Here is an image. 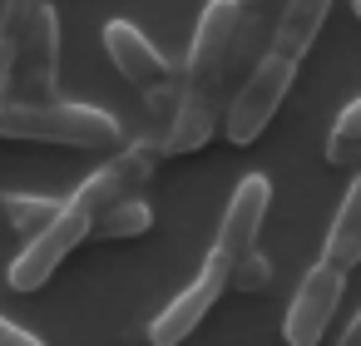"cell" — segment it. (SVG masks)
Instances as JSON below:
<instances>
[{
    "label": "cell",
    "instance_id": "obj_1",
    "mask_svg": "<svg viewBox=\"0 0 361 346\" xmlns=\"http://www.w3.org/2000/svg\"><path fill=\"white\" fill-rule=\"evenodd\" d=\"M233 40H238V0H208L198 16V30H193L188 65H183V104L159 139L164 154H198L213 139V129L223 124Z\"/></svg>",
    "mask_w": 361,
    "mask_h": 346
},
{
    "label": "cell",
    "instance_id": "obj_2",
    "mask_svg": "<svg viewBox=\"0 0 361 346\" xmlns=\"http://www.w3.org/2000/svg\"><path fill=\"white\" fill-rule=\"evenodd\" d=\"M0 139L25 144H65L90 154H114L124 144L119 119L94 104H60V99H11L0 104Z\"/></svg>",
    "mask_w": 361,
    "mask_h": 346
},
{
    "label": "cell",
    "instance_id": "obj_3",
    "mask_svg": "<svg viewBox=\"0 0 361 346\" xmlns=\"http://www.w3.org/2000/svg\"><path fill=\"white\" fill-rule=\"evenodd\" d=\"M292 80H297V65L267 50V55L243 75V85L228 94V104H223V134H228L238 149L257 144V139H262V129L277 119V109H282V99H287Z\"/></svg>",
    "mask_w": 361,
    "mask_h": 346
},
{
    "label": "cell",
    "instance_id": "obj_4",
    "mask_svg": "<svg viewBox=\"0 0 361 346\" xmlns=\"http://www.w3.org/2000/svg\"><path fill=\"white\" fill-rule=\"evenodd\" d=\"M90 213L80 208V203H60V213L40 228V233H30V242L20 247V257L11 262V287L16 292H40L55 272H60V262L90 237Z\"/></svg>",
    "mask_w": 361,
    "mask_h": 346
},
{
    "label": "cell",
    "instance_id": "obj_5",
    "mask_svg": "<svg viewBox=\"0 0 361 346\" xmlns=\"http://www.w3.org/2000/svg\"><path fill=\"white\" fill-rule=\"evenodd\" d=\"M228 272H233V262L213 247L208 262H203V272H198V277H193V282H188V287H183L159 316H154L149 341H154V346H183V341L198 331V321L213 311V302L228 292Z\"/></svg>",
    "mask_w": 361,
    "mask_h": 346
},
{
    "label": "cell",
    "instance_id": "obj_6",
    "mask_svg": "<svg viewBox=\"0 0 361 346\" xmlns=\"http://www.w3.org/2000/svg\"><path fill=\"white\" fill-rule=\"evenodd\" d=\"M159 154H164V144H154V139L119 149V154H114L90 183H80V193H75L70 203H80L90 218H99L104 208H114V203H124V198H139L144 183H149L154 168H159Z\"/></svg>",
    "mask_w": 361,
    "mask_h": 346
},
{
    "label": "cell",
    "instance_id": "obj_7",
    "mask_svg": "<svg viewBox=\"0 0 361 346\" xmlns=\"http://www.w3.org/2000/svg\"><path fill=\"white\" fill-rule=\"evenodd\" d=\"M55 80H60V20L50 6H40L20 30L11 99H55Z\"/></svg>",
    "mask_w": 361,
    "mask_h": 346
},
{
    "label": "cell",
    "instance_id": "obj_8",
    "mask_svg": "<svg viewBox=\"0 0 361 346\" xmlns=\"http://www.w3.org/2000/svg\"><path fill=\"white\" fill-rule=\"evenodd\" d=\"M341 287H346V272L331 267V262H317L307 267L292 307H287V321H282V341L287 346H317L341 307Z\"/></svg>",
    "mask_w": 361,
    "mask_h": 346
},
{
    "label": "cell",
    "instance_id": "obj_9",
    "mask_svg": "<svg viewBox=\"0 0 361 346\" xmlns=\"http://www.w3.org/2000/svg\"><path fill=\"white\" fill-rule=\"evenodd\" d=\"M267 203H272V183L262 173L243 178L238 193L228 198V213H223V228H218V252L228 262H238L243 252L257 247V233H262V218H267Z\"/></svg>",
    "mask_w": 361,
    "mask_h": 346
},
{
    "label": "cell",
    "instance_id": "obj_10",
    "mask_svg": "<svg viewBox=\"0 0 361 346\" xmlns=\"http://www.w3.org/2000/svg\"><path fill=\"white\" fill-rule=\"evenodd\" d=\"M104 50H109V65H114L129 85H139V89H154V85L169 80L164 50H159L139 25H129V20H109V25H104Z\"/></svg>",
    "mask_w": 361,
    "mask_h": 346
},
{
    "label": "cell",
    "instance_id": "obj_11",
    "mask_svg": "<svg viewBox=\"0 0 361 346\" xmlns=\"http://www.w3.org/2000/svg\"><path fill=\"white\" fill-rule=\"evenodd\" d=\"M326 11H331V0H287L277 25H272L267 50L282 55V60H292V65H302V55L317 45V35L326 25Z\"/></svg>",
    "mask_w": 361,
    "mask_h": 346
},
{
    "label": "cell",
    "instance_id": "obj_12",
    "mask_svg": "<svg viewBox=\"0 0 361 346\" xmlns=\"http://www.w3.org/2000/svg\"><path fill=\"white\" fill-rule=\"evenodd\" d=\"M282 6L287 0H238V40H233V60H228V80L247 75L267 55V40H272V25L282 16Z\"/></svg>",
    "mask_w": 361,
    "mask_h": 346
},
{
    "label": "cell",
    "instance_id": "obj_13",
    "mask_svg": "<svg viewBox=\"0 0 361 346\" xmlns=\"http://www.w3.org/2000/svg\"><path fill=\"white\" fill-rule=\"evenodd\" d=\"M322 262H331V267H341V272H351V267L361 262V173L351 178V188H346V198H341V208H336V223H331V233H326Z\"/></svg>",
    "mask_w": 361,
    "mask_h": 346
},
{
    "label": "cell",
    "instance_id": "obj_14",
    "mask_svg": "<svg viewBox=\"0 0 361 346\" xmlns=\"http://www.w3.org/2000/svg\"><path fill=\"white\" fill-rule=\"evenodd\" d=\"M149 228H154V208H149L144 198H124V203L104 208V213L90 223V233H94V237H109V242H119V237H144Z\"/></svg>",
    "mask_w": 361,
    "mask_h": 346
},
{
    "label": "cell",
    "instance_id": "obj_15",
    "mask_svg": "<svg viewBox=\"0 0 361 346\" xmlns=\"http://www.w3.org/2000/svg\"><path fill=\"white\" fill-rule=\"evenodd\" d=\"M55 213H60V203H55V198H35V193H0V218H6L11 228H20L25 237H30V233H40Z\"/></svg>",
    "mask_w": 361,
    "mask_h": 346
},
{
    "label": "cell",
    "instance_id": "obj_16",
    "mask_svg": "<svg viewBox=\"0 0 361 346\" xmlns=\"http://www.w3.org/2000/svg\"><path fill=\"white\" fill-rule=\"evenodd\" d=\"M326 163L336 168H361V99L341 109L331 139H326Z\"/></svg>",
    "mask_w": 361,
    "mask_h": 346
},
{
    "label": "cell",
    "instance_id": "obj_17",
    "mask_svg": "<svg viewBox=\"0 0 361 346\" xmlns=\"http://www.w3.org/2000/svg\"><path fill=\"white\" fill-rule=\"evenodd\" d=\"M228 287H238V292H262V287H272V262L252 247V252H243L238 262H233V272H228Z\"/></svg>",
    "mask_w": 361,
    "mask_h": 346
},
{
    "label": "cell",
    "instance_id": "obj_18",
    "mask_svg": "<svg viewBox=\"0 0 361 346\" xmlns=\"http://www.w3.org/2000/svg\"><path fill=\"white\" fill-rule=\"evenodd\" d=\"M0 346H45V341H40V336H30L25 326H16V321L0 316Z\"/></svg>",
    "mask_w": 361,
    "mask_h": 346
},
{
    "label": "cell",
    "instance_id": "obj_19",
    "mask_svg": "<svg viewBox=\"0 0 361 346\" xmlns=\"http://www.w3.org/2000/svg\"><path fill=\"white\" fill-rule=\"evenodd\" d=\"M336 346H361V311L351 316V326H346V336H341Z\"/></svg>",
    "mask_w": 361,
    "mask_h": 346
},
{
    "label": "cell",
    "instance_id": "obj_20",
    "mask_svg": "<svg viewBox=\"0 0 361 346\" xmlns=\"http://www.w3.org/2000/svg\"><path fill=\"white\" fill-rule=\"evenodd\" d=\"M0 35H6V0H0Z\"/></svg>",
    "mask_w": 361,
    "mask_h": 346
},
{
    "label": "cell",
    "instance_id": "obj_21",
    "mask_svg": "<svg viewBox=\"0 0 361 346\" xmlns=\"http://www.w3.org/2000/svg\"><path fill=\"white\" fill-rule=\"evenodd\" d=\"M351 16H356V20H361V0H351Z\"/></svg>",
    "mask_w": 361,
    "mask_h": 346
}]
</instances>
